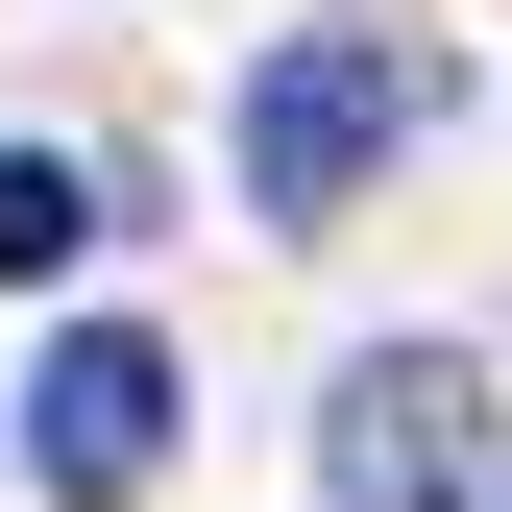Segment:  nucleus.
I'll list each match as a JSON object with an SVG mask.
<instances>
[{"instance_id": "obj_1", "label": "nucleus", "mask_w": 512, "mask_h": 512, "mask_svg": "<svg viewBox=\"0 0 512 512\" xmlns=\"http://www.w3.org/2000/svg\"><path fill=\"white\" fill-rule=\"evenodd\" d=\"M391 147H415V49L391 25H317V49L244 74V196H269V220H342Z\"/></svg>"}, {"instance_id": "obj_2", "label": "nucleus", "mask_w": 512, "mask_h": 512, "mask_svg": "<svg viewBox=\"0 0 512 512\" xmlns=\"http://www.w3.org/2000/svg\"><path fill=\"white\" fill-rule=\"evenodd\" d=\"M317 488H342V512H464V488H488V366L366 342L342 391H317Z\"/></svg>"}, {"instance_id": "obj_3", "label": "nucleus", "mask_w": 512, "mask_h": 512, "mask_svg": "<svg viewBox=\"0 0 512 512\" xmlns=\"http://www.w3.org/2000/svg\"><path fill=\"white\" fill-rule=\"evenodd\" d=\"M25 464L74 488V512H122V488L171 464V342H147V317H74V342L25 366Z\"/></svg>"}, {"instance_id": "obj_4", "label": "nucleus", "mask_w": 512, "mask_h": 512, "mask_svg": "<svg viewBox=\"0 0 512 512\" xmlns=\"http://www.w3.org/2000/svg\"><path fill=\"white\" fill-rule=\"evenodd\" d=\"M74 244H98V171L74 147H0V269H74Z\"/></svg>"}]
</instances>
